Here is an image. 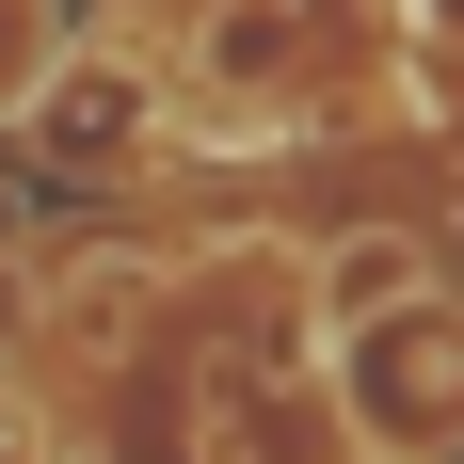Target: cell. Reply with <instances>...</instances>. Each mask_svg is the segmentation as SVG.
<instances>
[{"label": "cell", "mask_w": 464, "mask_h": 464, "mask_svg": "<svg viewBox=\"0 0 464 464\" xmlns=\"http://www.w3.org/2000/svg\"><path fill=\"white\" fill-rule=\"evenodd\" d=\"M336 417H353L369 464H449L464 449V304L449 288H417L369 336H336Z\"/></svg>", "instance_id": "6da1fadb"}, {"label": "cell", "mask_w": 464, "mask_h": 464, "mask_svg": "<svg viewBox=\"0 0 464 464\" xmlns=\"http://www.w3.org/2000/svg\"><path fill=\"white\" fill-rule=\"evenodd\" d=\"M432 288V240L417 225H336L321 256H304V304H321V336H369V321H401Z\"/></svg>", "instance_id": "277c9868"}, {"label": "cell", "mask_w": 464, "mask_h": 464, "mask_svg": "<svg viewBox=\"0 0 464 464\" xmlns=\"http://www.w3.org/2000/svg\"><path fill=\"white\" fill-rule=\"evenodd\" d=\"M0 464H48V432H33V417H16V401H0Z\"/></svg>", "instance_id": "5b68a950"}, {"label": "cell", "mask_w": 464, "mask_h": 464, "mask_svg": "<svg viewBox=\"0 0 464 464\" xmlns=\"http://www.w3.org/2000/svg\"><path fill=\"white\" fill-rule=\"evenodd\" d=\"M304 81V0H208L192 16V96L208 112H273Z\"/></svg>", "instance_id": "7a4b0ae2"}, {"label": "cell", "mask_w": 464, "mask_h": 464, "mask_svg": "<svg viewBox=\"0 0 464 464\" xmlns=\"http://www.w3.org/2000/svg\"><path fill=\"white\" fill-rule=\"evenodd\" d=\"M33 144L64 160V177H129L144 144H160V96H144L129 64H64V81L33 96Z\"/></svg>", "instance_id": "3957f363"}]
</instances>
